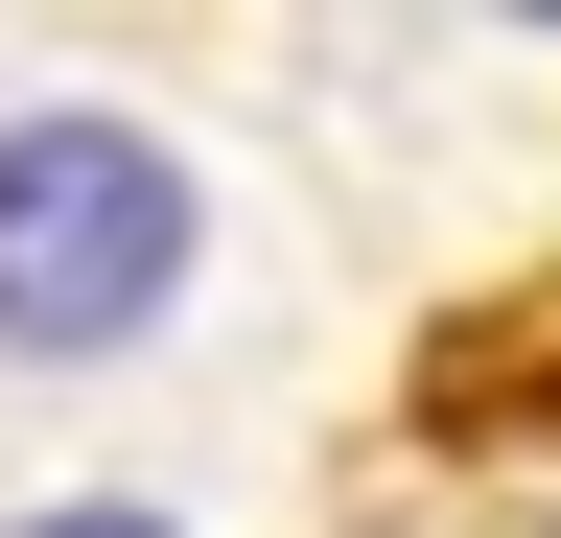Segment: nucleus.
<instances>
[{"label":"nucleus","instance_id":"2","mask_svg":"<svg viewBox=\"0 0 561 538\" xmlns=\"http://www.w3.org/2000/svg\"><path fill=\"white\" fill-rule=\"evenodd\" d=\"M0 538H187V515H164V492H140V468H47V492H24V515H0Z\"/></svg>","mask_w":561,"mask_h":538},{"label":"nucleus","instance_id":"1","mask_svg":"<svg viewBox=\"0 0 561 538\" xmlns=\"http://www.w3.org/2000/svg\"><path fill=\"white\" fill-rule=\"evenodd\" d=\"M257 305L280 211L257 164H210V117H164L140 71H0V398H187L210 352H257Z\"/></svg>","mask_w":561,"mask_h":538}]
</instances>
